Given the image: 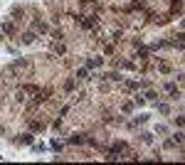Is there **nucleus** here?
<instances>
[{
    "mask_svg": "<svg viewBox=\"0 0 185 165\" xmlns=\"http://www.w3.org/2000/svg\"><path fill=\"white\" fill-rule=\"evenodd\" d=\"M32 150H35V153H42V150H44V143H37V146H32Z\"/></svg>",
    "mask_w": 185,
    "mask_h": 165,
    "instance_id": "f257e3e1",
    "label": "nucleus"
}]
</instances>
